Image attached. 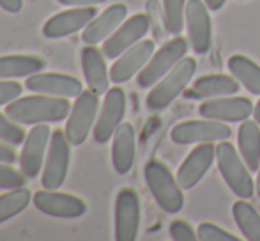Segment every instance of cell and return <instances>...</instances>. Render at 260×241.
I'll return each instance as SVG.
<instances>
[{
    "instance_id": "d590c367",
    "label": "cell",
    "mask_w": 260,
    "mask_h": 241,
    "mask_svg": "<svg viewBox=\"0 0 260 241\" xmlns=\"http://www.w3.org/2000/svg\"><path fill=\"white\" fill-rule=\"evenodd\" d=\"M0 7L11 14H16L23 9V0H0Z\"/></svg>"
},
{
    "instance_id": "277c9868",
    "label": "cell",
    "mask_w": 260,
    "mask_h": 241,
    "mask_svg": "<svg viewBox=\"0 0 260 241\" xmlns=\"http://www.w3.org/2000/svg\"><path fill=\"white\" fill-rule=\"evenodd\" d=\"M216 160H218L219 174L223 176L226 186L239 199H251L257 188L250 176V169L237 149L230 142L221 140L216 145Z\"/></svg>"
},
{
    "instance_id": "9a60e30c",
    "label": "cell",
    "mask_w": 260,
    "mask_h": 241,
    "mask_svg": "<svg viewBox=\"0 0 260 241\" xmlns=\"http://www.w3.org/2000/svg\"><path fill=\"white\" fill-rule=\"evenodd\" d=\"M34 206L38 211L53 218H78L87 211V204L80 197L46 188L34 195Z\"/></svg>"
},
{
    "instance_id": "836d02e7",
    "label": "cell",
    "mask_w": 260,
    "mask_h": 241,
    "mask_svg": "<svg viewBox=\"0 0 260 241\" xmlns=\"http://www.w3.org/2000/svg\"><path fill=\"white\" fill-rule=\"evenodd\" d=\"M170 236L175 241H195L199 239L197 231H193V227L184 220H175L170 225Z\"/></svg>"
},
{
    "instance_id": "d6a6232c",
    "label": "cell",
    "mask_w": 260,
    "mask_h": 241,
    "mask_svg": "<svg viewBox=\"0 0 260 241\" xmlns=\"http://www.w3.org/2000/svg\"><path fill=\"white\" fill-rule=\"evenodd\" d=\"M23 93V85L16 80H0V105L18 100Z\"/></svg>"
},
{
    "instance_id": "5b68a950",
    "label": "cell",
    "mask_w": 260,
    "mask_h": 241,
    "mask_svg": "<svg viewBox=\"0 0 260 241\" xmlns=\"http://www.w3.org/2000/svg\"><path fill=\"white\" fill-rule=\"evenodd\" d=\"M98 112H100V94L94 91H83L76 101L71 105V112L66 123V137L71 145H82L87 140L89 133H92L96 126Z\"/></svg>"
},
{
    "instance_id": "8d00e7d4",
    "label": "cell",
    "mask_w": 260,
    "mask_h": 241,
    "mask_svg": "<svg viewBox=\"0 0 260 241\" xmlns=\"http://www.w3.org/2000/svg\"><path fill=\"white\" fill-rule=\"evenodd\" d=\"M62 6H71V7H89V6H100L105 4L106 0H58Z\"/></svg>"
},
{
    "instance_id": "4dcf8cb0",
    "label": "cell",
    "mask_w": 260,
    "mask_h": 241,
    "mask_svg": "<svg viewBox=\"0 0 260 241\" xmlns=\"http://www.w3.org/2000/svg\"><path fill=\"white\" fill-rule=\"evenodd\" d=\"M25 176L21 170L11 167V163H0V188L2 190H14L25 186Z\"/></svg>"
},
{
    "instance_id": "1f68e13d",
    "label": "cell",
    "mask_w": 260,
    "mask_h": 241,
    "mask_svg": "<svg viewBox=\"0 0 260 241\" xmlns=\"http://www.w3.org/2000/svg\"><path fill=\"white\" fill-rule=\"evenodd\" d=\"M197 234H199L200 241H239V238L230 232H226L225 229L218 227L214 224H200L199 229H197Z\"/></svg>"
},
{
    "instance_id": "6da1fadb",
    "label": "cell",
    "mask_w": 260,
    "mask_h": 241,
    "mask_svg": "<svg viewBox=\"0 0 260 241\" xmlns=\"http://www.w3.org/2000/svg\"><path fill=\"white\" fill-rule=\"evenodd\" d=\"M71 112L68 98L46 96L34 93L32 96H23L6 105V114L18 124H41L60 123L68 119Z\"/></svg>"
},
{
    "instance_id": "4316f807",
    "label": "cell",
    "mask_w": 260,
    "mask_h": 241,
    "mask_svg": "<svg viewBox=\"0 0 260 241\" xmlns=\"http://www.w3.org/2000/svg\"><path fill=\"white\" fill-rule=\"evenodd\" d=\"M232 215L244 238L250 241H260V213L250 202H246V199L234 202Z\"/></svg>"
},
{
    "instance_id": "f35d334b",
    "label": "cell",
    "mask_w": 260,
    "mask_h": 241,
    "mask_svg": "<svg viewBox=\"0 0 260 241\" xmlns=\"http://www.w3.org/2000/svg\"><path fill=\"white\" fill-rule=\"evenodd\" d=\"M253 115H255V120L260 124V100H258V103L255 105V110H253Z\"/></svg>"
},
{
    "instance_id": "4fadbf2b",
    "label": "cell",
    "mask_w": 260,
    "mask_h": 241,
    "mask_svg": "<svg viewBox=\"0 0 260 241\" xmlns=\"http://www.w3.org/2000/svg\"><path fill=\"white\" fill-rule=\"evenodd\" d=\"M186 28L193 52L199 55L207 53L212 45V21L206 2L202 0L186 2Z\"/></svg>"
},
{
    "instance_id": "74e56055",
    "label": "cell",
    "mask_w": 260,
    "mask_h": 241,
    "mask_svg": "<svg viewBox=\"0 0 260 241\" xmlns=\"http://www.w3.org/2000/svg\"><path fill=\"white\" fill-rule=\"evenodd\" d=\"M204 2L209 7V11H219L226 4V0H204Z\"/></svg>"
},
{
    "instance_id": "f1b7e54d",
    "label": "cell",
    "mask_w": 260,
    "mask_h": 241,
    "mask_svg": "<svg viewBox=\"0 0 260 241\" xmlns=\"http://www.w3.org/2000/svg\"><path fill=\"white\" fill-rule=\"evenodd\" d=\"M163 23L168 34H181L186 25V0H163Z\"/></svg>"
},
{
    "instance_id": "7a4b0ae2",
    "label": "cell",
    "mask_w": 260,
    "mask_h": 241,
    "mask_svg": "<svg viewBox=\"0 0 260 241\" xmlns=\"http://www.w3.org/2000/svg\"><path fill=\"white\" fill-rule=\"evenodd\" d=\"M197 71V61L193 57H182L159 82L152 87V91L147 94L145 105L151 112H161L168 108L174 100L182 91L188 87L189 80L193 78Z\"/></svg>"
},
{
    "instance_id": "44dd1931",
    "label": "cell",
    "mask_w": 260,
    "mask_h": 241,
    "mask_svg": "<svg viewBox=\"0 0 260 241\" xmlns=\"http://www.w3.org/2000/svg\"><path fill=\"white\" fill-rule=\"evenodd\" d=\"M82 69L87 87L100 96L106 94L110 89V73L103 50L96 48V45H87L82 50Z\"/></svg>"
},
{
    "instance_id": "ab89813d",
    "label": "cell",
    "mask_w": 260,
    "mask_h": 241,
    "mask_svg": "<svg viewBox=\"0 0 260 241\" xmlns=\"http://www.w3.org/2000/svg\"><path fill=\"white\" fill-rule=\"evenodd\" d=\"M255 188H257V193L260 197V167H258V176H257V186H255Z\"/></svg>"
},
{
    "instance_id": "ffe728a7",
    "label": "cell",
    "mask_w": 260,
    "mask_h": 241,
    "mask_svg": "<svg viewBox=\"0 0 260 241\" xmlns=\"http://www.w3.org/2000/svg\"><path fill=\"white\" fill-rule=\"evenodd\" d=\"M127 16V6L124 4H113L108 6L101 14H98L82 32V39L85 45H100L108 39L117 28L122 25Z\"/></svg>"
},
{
    "instance_id": "5bb4252c",
    "label": "cell",
    "mask_w": 260,
    "mask_h": 241,
    "mask_svg": "<svg viewBox=\"0 0 260 241\" xmlns=\"http://www.w3.org/2000/svg\"><path fill=\"white\" fill-rule=\"evenodd\" d=\"M255 107L250 98L244 96H221L204 101L199 107V114L206 119L221 120V123H243L250 119Z\"/></svg>"
},
{
    "instance_id": "ac0fdd59",
    "label": "cell",
    "mask_w": 260,
    "mask_h": 241,
    "mask_svg": "<svg viewBox=\"0 0 260 241\" xmlns=\"http://www.w3.org/2000/svg\"><path fill=\"white\" fill-rule=\"evenodd\" d=\"M25 87L32 93L57 98H76L83 93V85L76 76L64 73H34L27 76Z\"/></svg>"
},
{
    "instance_id": "e575fe53",
    "label": "cell",
    "mask_w": 260,
    "mask_h": 241,
    "mask_svg": "<svg viewBox=\"0 0 260 241\" xmlns=\"http://www.w3.org/2000/svg\"><path fill=\"white\" fill-rule=\"evenodd\" d=\"M18 160V155L14 151V147H11V144L0 140V163H11L13 165Z\"/></svg>"
},
{
    "instance_id": "2e32d148",
    "label": "cell",
    "mask_w": 260,
    "mask_h": 241,
    "mask_svg": "<svg viewBox=\"0 0 260 241\" xmlns=\"http://www.w3.org/2000/svg\"><path fill=\"white\" fill-rule=\"evenodd\" d=\"M96 6L89 7H71L62 13H57L43 25V34L48 39L68 38L71 34L83 31L94 18L98 16Z\"/></svg>"
},
{
    "instance_id": "3957f363",
    "label": "cell",
    "mask_w": 260,
    "mask_h": 241,
    "mask_svg": "<svg viewBox=\"0 0 260 241\" xmlns=\"http://www.w3.org/2000/svg\"><path fill=\"white\" fill-rule=\"evenodd\" d=\"M145 183L151 190L152 197L159 207L167 213H179L184 206V193L179 185L177 177L170 172L167 165L159 160H151L147 162L144 169Z\"/></svg>"
},
{
    "instance_id": "30bf717a",
    "label": "cell",
    "mask_w": 260,
    "mask_h": 241,
    "mask_svg": "<svg viewBox=\"0 0 260 241\" xmlns=\"http://www.w3.org/2000/svg\"><path fill=\"white\" fill-rule=\"evenodd\" d=\"M124 115H126V94H124V89L115 85L106 91L105 94V101L101 105L96 126L92 130L94 142L106 144L113 137L117 128L122 124Z\"/></svg>"
},
{
    "instance_id": "8992f818",
    "label": "cell",
    "mask_w": 260,
    "mask_h": 241,
    "mask_svg": "<svg viewBox=\"0 0 260 241\" xmlns=\"http://www.w3.org/2000/svg\"><path fill=\"white\" fill-rule=\"evenodd\" d=\"M186 52H188V41L184 38H181V36H175L174 39L165 43L157 52H154V55L149 59L145 68L138 73V87H142V89L154 87L182 57H186Z\"/></svg>"
},
{
    "instance_id": "9c48e42d",
    "label": "cell",
    "mask_w": 260,
    "mask_h": 241,
    "mask_svg": "<svg viewBox=\"0 0 260 241\" xmlns=\"http://www.w3.org/2000/svg\"><path fill=\"white\" fill-rule=\"evenodd\" d=\"M50 138H52V130H50V126L46 123L34 124L32 130L27 133V137H25L18 162H20V170L28 179L38 177L43 167H45Z\"/></svg>"
},
{
    "instance_id": "d4e9b609",
    "label": "cell",
    "mask_w": 260,
    "mask_h": 241,
    "mask_svg": "<svg viewBox=\"0 0 260 241\" xmlns=\"http://www.w3.org/2000/svg\"><path fill=\"white\" fill-rule=\"evenodd\" d=\"M46 62L36 55H4L0 57V80H14L43 71Z\"/></svg>"
},
{
    "instance_id": "7402d4cb",
    "label": "cell",
    "mask_w": 260,
    "mask_h": 241,
    "mask_svg": "<svg viewBox=\"0 0 260 241\" xmlns=\"http://www.w3.org/2000/svg\"><path fill=\"white\" fill-rule=\"evenodd\" d=\"M112 140V165L117 174H127L135 163L137 137L131 123H122L113 133Z\"/></svg>"
},
{
    "instance_id": "f546056e",
    "label": "cell",
    "mask_w": 260,
    "mask_h": 241,
    "mask_svg": "<svg viewBox=\"0 0 260 241\" xmlns=\"http://www.w3.org/2000/svg\"><path fill=\"white\" fill-rule=\"evenodd\" d=\"M25 131L21 128V124L14 123L7 114L0 112V140L7 142L11 145H20L25 140Z\"/></svg>"
},
{
    "instance_id": "cb8c5ba5",
    "label": "cell",
    "mask_w": 260,
    "mask_h": 241,
    "mask_svg": "<svg viewBox=\"0 0 260 241\" xmlns=\"http://www.w3.org/2000/svg\"><path fill=\"white\" fill-rule=\"evenodd\" d=\"M237 145L250 172H258L260 167V128L257 120H243L237 130Z\"/></svg>"
},
{
    "instance_id": "d6986e66",
    "label": "cell",
    "mask_w": 260,
    "mask_h": 241,
    "mask_svg": "<svg viewBox=\"0 0 260 241\" xmlns=\"http://www.w3.org/2000/svg\"><path fill=\"white\" fill-rule=\"evenodd\" d=\"M216 158V145L214 142H204L199 144L181 163L177 170V181L182 190H189L199 185V181L207 174L212 162Z\"/></svg>"
},
{
    "instance_id": "8fae6325",
    "label": "cell",
    "mask_w": 260,
    "mask_h": 241,
    "mask_svg": "<svg viewBox=\"0 0 260 241\" xmlns=\"http://www.w3.org/2000/svg\"><path fill=\"white\" fill-rule=\"evenodd\" d=\"M140 229V197L133 188H122L115 199V239L135 241Z\"/></svg>"
},
{
    "instance_id": "ba28073f",
    "label": "cell",
    "mask_w": 260,
    "mask_h": 241,
    "mask_svg": "<svg viewBox=\"0 0 260 241\" xmlns=\"http://www.w3.org/2000/svg\"><path fill=\"white\" fill-rule=\"evenodd\" d=\"M71 142L66 137V131L55 130L50 138L48 153H46L45 167H43V188L58 190L66 181L71 160Z\"/></svg>"
},
{
    "instance_id": "e0dca14e",
    "label": "cell",
    "mask_w": 260,
    "mask_h": 241,
    "mask_svg": "<svg viewBox=\"0 0 260 241\" xmlns=\"http://www.w3.org/2000/svg\"><path fill=\"white\" fill-rule=\"evenodd\" d=\"M152 55H154V41L142 39L137 45L127 48L120 57H117L113 66L110 68V80L115 85L127 82L145 68V64Z\"/></svg>"
},
{
    "instance_id": "484cf974",
    "label": "cell",
    "mask_w": 260,
    "mask_h": 241,
    "mask_svg": "<svg viewBox=\"0 0 260 241\" xmlns=\"http://www.w3.org/2000/svg\"><path fill=\"white\" fill-rule=\"evenodd\" d=\"M229 69L239 83H243L244 89L250 91L255 96H260V66L250 57L236 53L229 59Z\"/></svg>"
},
{
    "instance_id": "52a82bcc",
    "label": "cell",
    "mask_w": 260,
    "mask_h": 241,
    "mask_svg": "<svg viewBox=\"0 0 260 241\" xmlns=\"http://www.w3.org/2000/svg\"><path fill=\"white\" fill-rule=\"evenodd\" d=\"M232 130L229 124L214 119H199V120H184L172 128L170 138L174 144L188 145V144H204V142H221L229 140Z\"/></svg>"
},
{
    "instance_id": "83f0119b",
    "label": "cell",
    "mask_w": 260,
    "mask_h": 241,
    "mask_svg": "<svg viewBox=\"0 0 260 241\" xmlns=\"http://www.w3.org/2000/svg\"><path fill=\"white\" fill-rule=\"evenodd\" d=\"M34 199L30 193V190L20 186V188L9 190L7 193L0 195V224L11 220L16 215H20L21 211L27 209V206L30 204V200Z\"/></svg>"
},
{
    "instance_id": "7c38bea8",
    "label": "cell",
    "mask_w": 260,
    "mask_h": 241,
    "mask_svg": "<svg viewBox=\"0 0 260 241\" xmlns=\"http://www.w3.org/2000/svg\"><path fill=\"white\" fill-rule=\"evenodd\" d=\"M151 20L145 14H135L122 21L119 28L103 41V53L106 59H117L120 57L127 48L137 45L138 41L144 39V36L149 32Z\"/></svg>"
},
{
    "instance_id": "603a6c76",
    "label": "cell",
    "mask_w": 260,
    "mask_h": 241,
    "mask_svg": "<svg viewBox=\"0 0 260 241\" xmlns=\"http://www.w3.org/2000/svg\"><path fill=\"white\" fill-rule=\"evenodd\" d=\"M239 80L236 76L229 75H206L200 76L193 82L191 98H199V100H212V98H221V96H234L239 93Z\"/></svg>"
}]
</instances>
